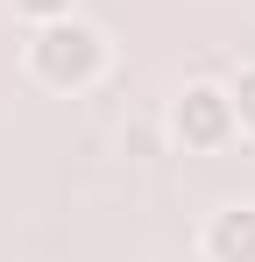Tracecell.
I'll list each match as a JSON object with an SVG mask.
<instances>
[{
  "label": "cell",
  "instance_id": "obj_1",
  "mask_svg": "<svg viewBox=\"0 0 255 262\" xmlns=\"http://www.w3.org/2000/svg\"><path fill=\"white\" fill-rule=\"evenodd\" d=\"M29 64H36L42 85L85 92L99 71H107V43H99V29H85V21H71V14H57V21H42V29H36Z\"/></svg>",
  "mask_w": 255,
  "mask_h": 262
},
{
  "label": "cell",
  "instance_id": "obj_2",
  "mask_svg": "<svg viewBox=\"0 0 255 262\" xmlns=\"http://www.w3.org/2000/svg\"><path fill=\"white\" fill-rule=\"evenodd\" d=\"M170 135H177L184 149H220V142L234 135V99H227V85H184L177 106H170Z\"/></svg>",
  "mask_w": 255,
  "mask_h": 262
},
{
  "label": "cell",
  "instance_id": "obj_3",
  "mask_svg": "<svg viewBox=\"0 0 255 262\" xmlns=\"http://www.w3.org/2000/svg\"><path fill=\"white\" fill-rule=\"evenodd\" d=\"M206 255H213V262H255V206H227V213H213Z\"/></svg>",
  "mask_w": 255,
  "mask_h": 262
},
{
  "label": "cell",
  "instance_id": "obj_4",
  "mask_svg": "<svg viewBox=\"0 0 255 262\" xmlns=\"http://www.w3.org/2000/svg\"><path fill=\"white\" fill-rule=\"evenodd\" d=\"M227 99H234V128H248V135H255V64L234 78V85H227Z\"/></svg>",
  "mask_w": 255,
  "mask_h": 262
},
{
  "label": "cell",
  "instance_id": "obj_5",
  "mask_svg": "<svg viewBox=\"0 0 255 262\" xmlns=\"http://www.w3.org/2000/svg\"><path fill=\"white\" fill-rule=\"evenodd\" d=\"M29 21H57V14H71V0H14Z\"/></svg>",
  "mask_w": 255,
  "mask_h": 262
}]
</instances>
